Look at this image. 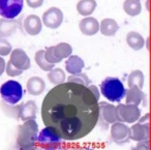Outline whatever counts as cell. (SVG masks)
Returning <instances> with one entry per match:
<instances>
[{"label": "cell", "mask_w": 151, "mask_h": 150, "mask_svg": "<svg viewBox=\"0 0 151 150\" xmlns=\"http://www.w3.org/2000/svg\"><path fill=\"white\" fill-rule=\"evenodd\" d=\"M116 121L115 106L107 102H99V119L97 124L103 129H108L109 125Z\"/></svg>", "instance_id": "obj_7"}, {"label": "cell", "mask_w": 151, "mask_h": 150, "mask_svg": "<svg viewBox=\"0 0 151 150\" xmlns=\"http://www.w3.org/2000/svg\"><path fill=\"white\" fill-rule=\"evenodd\" d=\"M36 114H37V106L33 100H28L19 106V118L21 120L26 121L35 119Z\"/></svg>", "instance_id": "obj_15"}, {"label": "cell", "mask_w": 151, "mask_h": 150, "mask_svg": "<svg viewBox=\"0 0 151 150\" xmlns=\"http://www.w3.org/2000/svg\"><path fill=\"white\" fill-rule=\"evenodd\" d=\"M30 9H38L44 4V0H25Z\"/></svg>", "instance_id": "obj_32"}, {"label": "cell", "mask_w": 151, "mask_h": 150, "mask_svg": "<svg viewBox=\"0 0 151 150\" xmlns=\"http://www.w3.org/2000/svg\"><path fill=\"white\" fill-rule=\"evenodd\" d=\"M45 58L48 61L49 63H52V64H56V63L61 62L60 59H58L54 54V46L49 47L45 50Z\"/></svg>", "instance_id": "obj_29"}, {"label": "cell", "mask_w": 151, "mask_h": 150, "mask_svg": "<svg viewBox=\"0 0 151 150\" xmlns=\"http://www.w3.org/2000/svg\"><path fill=\"white\" fill-rule=\"evenodd\" d=\"M124 97H125L126 104H132L136 105V106H140L145 100V93L138 86H132V87H129L128 90H126Z\"/></svg>", "instance_id": "obj_17"}, {"label": "cell", "mask_w": 151, "mask_h": 150, "mask_svg": "<svg viewBox=\"0 0 151 150\" xmlns=\"http://www.w3.org/2000/svg\"><path fill=\"white\" fill-rule=\"evenodd\" d=\"M18 28V22L15 19H0V38H4L13 35Z\"/></svg>", "instance_id": "obj_20"}, {"label": "cell", "mask_w": 151, "mask_h": 150, "mask_svg": "<svg viewBox=\"0 0 151 150\" xmlns=\"http://www.w3.org/2000/svg\"><path fill=\"white\" fill-rule=\"evenodd\" d=\"M119 30V25L116 20L106 18L99 23V31L105 36H114Z\"/></svg>", "instance_id": "obj_19"}, {"label": "cell", "mask_w": 151, "mask_h": 150, "mask_svg": "<svg viewBox=\"0 0 151 150\" xmlns=\"http://www.w3.org/2000/svg\"><path fill=\"white\" fill-rule=\"evenodd\" d=\"M69 82H75V83L81 84V85L88 86L91 84V80L89 79V77L86 74H83L82 71L78 74H73V75L69 76L68 77Z\"/></svg>", "instance_id": "obj_28"}, {"label": "cell", "mask_w": 151, "mask_h": 150, "mask_svg": "<svg viewBox=\"0 0 151 150\" xmlns=\"http://www.w3.org/2000/svg\"><path fill=\"white\" fill-rule=\"evenodd\" d=\"M139 120L141 123H149V114H146L144 117H140Z\"/></svg>", "instance_id": "obj_36"}, {"label": "cell", "mask_w": 151, "mask_h": 150, "mask_svg": "<svg viewBox=\"0 0 151 150\" xmlns=\"http://www.w3.org/2000/svg\"><path fill=\"white\" fill-rule=\"evenodd\" d=\"M34 60H35L36 64L40 66V69L44 71H50L51 69H54L55 64L49 63L45 58V50H38L34 55Z\"/></svg>", "instance_id": "obj_26"}, {"label": "cell", "mask_w": 151, "mask_h": 150, "mask_svg": "<svg viewBox=\"0 0 151 150\" xmlns=\"http://www.w3.org/2000/svg\"><path fill=\"white\" fill-rule=\"evenodd\" d=\"M84 66L85 63L83 59L80 56H77V55H70L69 57H67L66 61H65V69L70 75L81 73Z\"/></svg>", "instance_id": "obj_18"}, {"label": "cell", "mask_w": 151, "mask_h": 150, "mask_svg": "<svg viewBox=\"0 0 151 150\" xmlns=\"http://www.w3.org/2000/svg\"><path fill=\"white\" fill-rule=\"evenodd\" d=\"M79 28L84 35L92 36L99 31V22L95 18L88 16L81 20L79 23Z\"/></svg>", "instance_id": "obj_13"}, {"label": "cell", "mask_w": 151, "mask_h": 150, "mask_svg": "<svg viewBox=\"0 0 151 150\" xmlns=\"http://www.w3.org/2000/svg\"><path fill=\"white\" fill-rule=\"evenodd\" d=\"M23 28H24V31L28 35H31V36L38 35L42 32V19L36 15L27 16L23 21Z\"/></svg>", "instance_id": "obj_12"}, {"label": "cell", "mask_w": 151, "mask_h": 150, "mask_svg": "<svg viewBox=\"0 0 151 150\" xmlns=\"http://www.w3.org/2000/svg\"><path fill=\"white\" fill-rule=\"evenodd\" d=\"M122 7L124 13L129 17H136L142 12V4L140 0H124Z\"/></svg>", "instance_id": "obj_23"}, {"label": "cell", "mask_w": 151, "mask_h": 150, "mask_svg": "<svg viewBox=\"0 0 151 150\" xmlns=\"http://www.w3.org/2000/svg\"><path fill=\"white\" fill-rule=\"evenodd\" d=\"M110 136L114 143L118 145H123V144L129 142L130 140V131L129 127L121 121H115L112 123Z\"/></svg>", "instance_id": "obj_9"}, {"label": "cell", "mask_w": 151, "mask_h": 150, "mask_svg": "<svg viewBox=\"0 0 151 150\" xmlns=\"http://www.w3.org/2000/svg\"><path fill=\"white\" fill-rule=\"evenodd\" d=\"M116 121L124 123H134L141 117V110L139 106L132 104H119L115 107Z\"/></svg>", "instance_id": "obj_5"}, {"label": "cell", "mask_w": 151, "mask_h": 150, "mask_svg": "<svg viewBox=\"0 0 151 150\" xmlns=\"http://www.w3.org/2000/svg\"><path fill=\"white\" fill-rule=\"evenodd\" d=\"M12 50H13V48H12L11 43L7 42L4 38H0V56H7L11 54Z\"/></svg>", "instance_id": "obj_30"}, {"label": "cell", "mask_w": 151, "mask_h": 150, "mask_svg": "<svg viewBox=\"0 0 151 150\" xmlns=\"http://www.w3.org/2000/svg\"><path fill=\"white\" fill-rule=\"evenodd\" d=\"M5 64H6V62H5L4 58H2V56H0V76H1L3 73H4V71H5Z\"/></svg>", "instance_id": "obj_35"}, {"label": "cell", "mask_w": 151, "mask_h": 150, "mask_svg": "<svg viewBox=\"0 0 151 150\" xmlns=\"http://www.w3.org/2000/svg\"><path fill=\"white\" fill-rule=\"evenodd\" d=\"M6 71L7 76H9V77H19V76H21L22 74H23V71L18 69L17 67L14 66L9 61L5 64V71Z\"/></svg>", "instance_id": "obj_31"}, {"label": "cell", "mask_w": 151, "mask_h": 150, "mask_svg": "<svg viewBox=\"0 0 151 150\" xmlns=\"http://www.w3.org/2000/svg\"><path fill=\"white\" fill-rule=\"evenodd\" d=\"M48 73H49L48 74L49 81L52 84H55V85L63 83V82H65V80H66L65 73L61 69H51L50 71H48Z\"/></svg>", "instance_id": "obj_27"}, {"label": "cell", "mask_w": 151, "mask_h": 150, "mask_svg": "<svg viewBox=\"0 0 151 150\" xmlns=\"http://www.w3.org/2000/svg\"><path fill=\"white\" fill-rule=\"evenodd\" d=\"M24 0H0V16L4 19H16L23 11Z\"/></svg>", "instance_id": "obj_8"}, {"label": "cell", "mask_w": 151, "mask_h": 150, "mask_svg": "<svg viewBox=\"0 0 151 150\" xmlns=\"http://www.w3.org/2000/svg\"><path fill=\"white\" fill-rule=\"evenodd\" d=\"M42 120L65 141L88 136L97 125L99 100L87 86L63 82L46 94L40 109Z\"/></svg>", "instance_id": "obj_1"}, {"label": "cell", "mask_w": 151, "mask_h": 150, "mask_svg": "<svg viewBox=\"0 0 151 150\" xmlns=\"http://www.w3.org/2000/svg\"><path fill=\"white\" fill-rule=\"evenodd\" d=\"M9 62L15 67H17L18 69H21L23 71L29 69L30 66H31V61H30V58L28 57L27 53L23 49L20 48L12 50Z\"/></svg>", "instance_id": "obj_11"}, {"label": "cell", "mask_w": 151, "mask_h": 150, "mask_svg": "<svg viewBox=\"0 0 151 150\" xmlns=\"http://www.w3.org/2000/svg\"><path fill=\"white\" fill-rule=\"evenodd\" d=\"M126 44L128 45L129 48H132L134 51H139L144 48L145 40L139 32L130 31L126 35Z\"/></svg>", "instance_id": "obj_22"}, {"label": "cell", "mask_w": 151, "mask_h": 150, "mask_svg": "<svg viewBox=\"0 0 151 150\" xmlns=\"http://www.w3.org/2000/svg\"><path fill=\"white\" fill-rule=\"evenodd\" d=\"M137 149H149V139L139 141L137 144Z\"/></svg>", "instance_id": "obj_34"}, {"label": "cell", "mask_w": 151, "mask_h": 150, "mask_svg": "<svg viewBox=\"0 0 151 150\" xmlns=\"http://www.w3.org/2000/svg\"><path fill=\"white\" fill-rule=\"evenodd\" d=\"M54 54L61 61L73 54V47L67 43H59L54 46Z\"/></svg>", "instance_id": "obj_24"}, {"label": "cell", "mask_w": 151, "mask_h": 150, "mask_svg": "<svg viewBox=\"0 0 151 150\" xmlns=\"http://www.w3.org/2000/svg\"><path fill=\"white\" fill-rule=\"evenodd\" d=\"M26 88L29 94L33 96H38L42 94L46 89V83L40 77H31L26 83Z\"/></svg>", "instance_id": "obj_16"}, {"label": "cell", "mask_w": 151, "mask_h": 150, "mask_svg": "<svg viewBox=\"0 0 151 150\" xmlns=\"http://www.w3.org/2000/svg\"><path fill=\"white\" fill-rule=\"evenodd\" d=\"M0 95L3 102L9 105H17L23 98V88L19 82L9 80L0 87Z\"/></svg>", "instance_id": "obj_4"}, {"label": "cell", "mask_w": 151, "mask_h": 150, "mask_svg": "<svg viewBox=\"0 0 151 150\" xmlns=\"http://www.w3.org/2000/svg\"><path fill=\"white\" fill-rule=\"evenodd\" d=\"M37 142L44 149H59L62 147V139L53 128L46 126L37 136Z\"/></svg>", "instance_id": "obj_6"}, {"label": "cell", "mask_w": 151, "mask_h": 150, "mask_svg": "<svg viewBox=\"0 0 151 150\" xmlns=\"http://www.w3.org/2000/svg\"><path fill=\"white\" fill-rule=\"evenodd\" d=\"M87 87H88V89L91 91V93H92L93 95H94L95 97H96L97 100H99V97H101V92H99L97 86H95V85H88Z\"/></svg>", "instance_id": "obj_33"}, {"label": "cell", "mask_w": 151, "mask_h": 150, "mask_svg": "<svg viewBox=\"0 0 151 150\" xmlns=\"http://www.w3.org/2000/svg\"><path fill=\"white\" fill-rule=\"evenodd\" d=\"M130 131V139L132 141H142V140L149 139V135H150V128H149V123H141L138 122L132 125L129 127Z\"/></svg>", "instance_id": "obj_14"}, {"label": "cell", "mask_w": 151, "mask_h": 150, "mask_svg": "<svg viewBox=\"0 0 151 150\" xmlns=\"http://www.w3.org/2000/svg\"><path fill=\"white\" fill-rule=\"evenodd\" d=\"M38 124L35 119L24 121L18 128L17 145L21 149H33L37 143Z\"/></svg>", "instance_id": "obj_2"}, {"label": "cell", "mask_w": 151, "mask_h": 150, "mask_svg": "<svg viewBox=\"0 0 151 150\" xmlns=\"http://www.w3.org/2000/svg\"><path fill=\"white\" fill-rule=\"evenodd\" d=\"M99 92L109 102H119L124 98L126 90L121 80H119L118 78L108 77L101 82Z\"/></svg>", "instance_id": "obj_3"}, {"label": "cell", "mask_w": 151, "mask_h": 150, "mask_svg": "<svg viewBox=\"0 0 151 150\" xmlns=\"http://www.w3.org/2000/svg\"><path fill=\"white\" fill-rule=\"evenodd\" d=\"M97 3L95 0H80L77 3V12L83 17L91 16L95 12Z\"/></svg>", "instance_id": "obj_21"}, {"label": "cell", "mask_w": 151, "mask_h": 150, "mask_svg": "<svg viewBox=\"0 0 151 150\" xmlns=\"http://www.w3.org/2000/svg\"><path fill=\"white\" fill-rule=\"evenodd\" d=\"M42 25H45L49 29H57L60 27L63 22L62 11L56 6L50 7L42 14Z\"/></svg>", "instance_id": "obj_10"}, {"label": "cell", "mask_w": 151, "mask_h": 150, "mask_svg": "<svg viewBox=\"0 0 151 150\" xmlns=\"http://www.w3.org/2000/svg\"><path fill=\"white\" fill-rule=\"evenodd\" d=\"M144 81L145 77L143 71L136 69V71H132L129 74L127 78V85L128 87H132V86H138L139 88L142 89L143 86H144Z\"/></svg>", "instance_id": "obj_25"}]
</instances>
